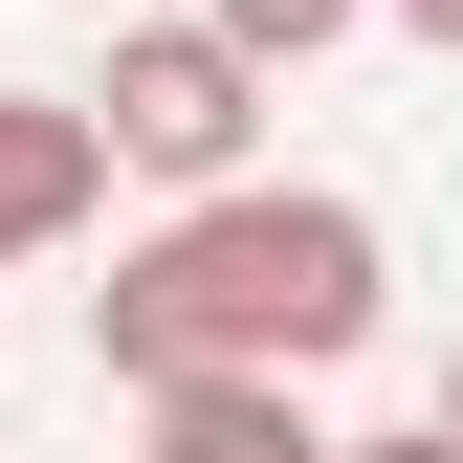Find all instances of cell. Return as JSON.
Returning <instances> with one entry per match:
<instances>
[{
	"label": "cell",
	"instance_id": "obj_1",
	"mask_svg": "<svg viewBox=\"0 0 463 463\" xmlns=\"http://www.w3.org/2000/svg\"><path fill=\"white\" fill-rule=\"evenodd\" d=\"M354 331H375V221L354 199H265V177L199 199V221H155V243L89 287V354L133 397H177V375H287L309 397Z\"/></svg>",
	"mask_w": 463,
	"mask_h": 463
},
{
	"label": "cell",
	"instance_id": "obj_2",
	"mask_svg": "<svg viewBox=\"0 0 463 463\" xmlns=\"http://www.w3.org/2000/svg\"><path fill=\"white\" fill-rule=\"evenodd\" d=\"M67 110L110 133V177H177V199H243L265 67H243V44H199V23H133V44H110V89H67Z\"/></svg>",
	"mask_w": 463,
	"mask_h": 463
},
{
	"label": "cell",
	"instance_id": "obj_3",
	"mask_svg": "<svg viewBox=\"0 0 463 463\" xmlns=\"http://www.w3.org/2000/svg\"><path fill=\"white\" fill-rule=\"evenodd\" d=\"M89 199H110V133H89L67 89H0V265L89 243Z\"/></svg>",
	"mask_w": 463,
	"mask_h": 463
},
{
	"label": "cell",
	"instance_id": "obj_4",
	"mask_svg": "<svg viewBox=\"0 0 463 463\" xmlns=\"http://www.w3.org/2000/svg\"><path fill=\"white\" fill-rule=\"evenodd\" d=\"M155 463H331V420L287 375H177L155 397Z\"/></svg>",
	"mask_w": 463,
	"mask_h": 463
},
{
	"label": "cell",
	"instance_id": "obj_5",
	"mask_svg": "<svg viewBox=\"0 0 463 463\" xmlns=\"http://www.w3.org/2000/svg\"><path fill=\"white\" fill-rule=\"evenodd\" d=\"M375 0H199V44H243V67H309V44H354Z\"/></svg>",
	"mask_w": 463,
	"mask_h": 463
},
{
	"label": "cell",
	"instance_id": "obj_6",
	"mask_svg": "<svg viewBox=\"0 0 463 463\" xmlns=\"http://www.w3.org/2000/svg\"><path fill=\"white\" fill-rule=\"evenodd\" d=\"M331 463H463V441H441V420H397V441H331Z\"/></svg>",
	"mask_w": 463,
	"mask_h": 463
},
{
	"label": "cell",
	"instance_id": "obj_7",
	"mask_svg": "<svg viewBox=\"0 0 463 463\" xmlns=\"http://www.w3.org/2000/svg\"><path fill=\"white\" fill-rule=\"evenodd\" d=\"M397 23H420V44H463V0H397Z\"/></svg>",
	"mask_w": 463,
	"mask_h": 463
},
{
	"label": "cell",
	"instance_id": "obj_8",
	"mask_svg": "<svg viewBox=\"0 0 463 463\" xmlns=\"http://www.w3.org/2000/svg\"><path fill=\"white\" fill-rule=\"evenodd\" d=\"M441 441H463V354H441Z\"/></svg>",
	"mask_w": 463,
	"mask_h": 463
}]
</instances>
